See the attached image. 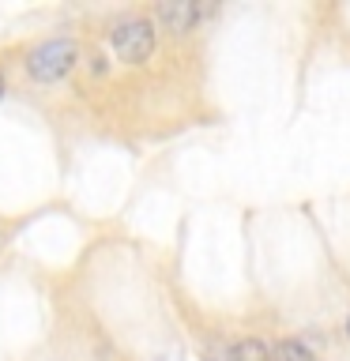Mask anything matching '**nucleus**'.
<instances>
[{
	"label": "nucleus",
	"mask_w": 350,
	"mask_h": 361,
	"mask_svg": "<svg viewBox=\"0 0 350 361\" xmlns=\"http://www.w3.org/2000/svg\"><path fill=\"white\" fill-rule=\"evenodd\" d=\"M203 361H237V357H234V346H211Z\"/></svg>",
	"instance_id": "nucleus-6"
},
{
	"label": "nucleus",
	"mask_w": 350,
	"mask_h": 361,
	"mask_svg": "<svg viewBox=\"0 0 350 361\" xmlns=\"http://www.w3.org/2000/svg\"><path fill=\"white\" fill-rule=\"evenodd\" d=\"M155 16H158V23H162V30L188 34L200 19V8L192 4V0H162V4L155 8Z\"/></svg>",
	"instance_id": "nucleus-3"
},
{
	"label": "nucleus",
	"mask_w": 350,
	"mask_h": 361,
	"mask_svg": "<svg viewBox=\"0 0 350 361\" xmlns=\"http://www.w3.org/2000/svg\"><path fill=\"white\" fill-rule=\"evenodd\" d=\"M271 361H313V354L305 350V343H298V338H279V343L271 346Z\"/></svg>",
	"instance_id": "nucleus-4"
},
{
	"label": "nucleus",
	"mask_w": 350,
	"mask_h": 361,
	"mask_svg": "<svg viewBox=\"0 0 350 361\" xmlns=\"http://www.w3.org/2000/svg\"><path fill=\"white\" fill-rule=\"evenodd\" d=\"M234 357L237 361H271V346L264 338H241V343H234Z\"/></svg>",
	"instance_id": "nucleus-5"
},
{
	"label": "nucleus",
	"mask_w": 350,
	"mask_h": 361,
	"mask_svg": "<svg viewBox=\"0 0 350 361\" xmlns=\"http://www.w3.org/2000/svg\"><path fill=\"white\" fill-rule=\"evenodd\" d=\"M346 338H350V320H346Z\"/></svg>",
	"instance_id": "nucleus-8"
},
{
	"label": "nucleus",
	"mask_w": 350,
	"mask_h": 361,
	"mask_svg": "<svg viewBox=\"0 0 350 361\" xmlns=\"http://www.w3.org/2000/svg\"><path fill=\"white\" fill-rule=\"evenodd\" d=\"M113 42V53H117V61L124 64H143L147 56L155 53V27L147 19H124L113 27L109 34Z\"/></svg>",
	"instance_id": "nucleus-2"
},
{
	"label": "nucleus",
	"mask_w": 350,
	"mask_h": 361,
	"mask_svg": "<svg viewBox=\"0 0 350 361\" xmlns=\"http://www.w3.org/2000/svg\"><path fill=\"white\" fill-rule=\"evenodd\" d=\"M76 61H79V45L72 38H53V42H42L38 49H30L27 72L38 83H56V79H64L72 72Z\"/></svg>",
	"instance_id": "nucleus-1"
},
{
	"label": "nucleus",
	"mask_w": 350,
	"mask_h": 361,
	"mask_svg": "<svg viewBox=\"0 0 350 361\" xmlns=\"http://www.w3.org/2000/svg\"><path fill=\"white\" fill-rule=\"evenodd\" d=\"M0 98H4V75H0Z\"/></svg>",
	"instance_id": "nucleus-7"
}]
</instances>
